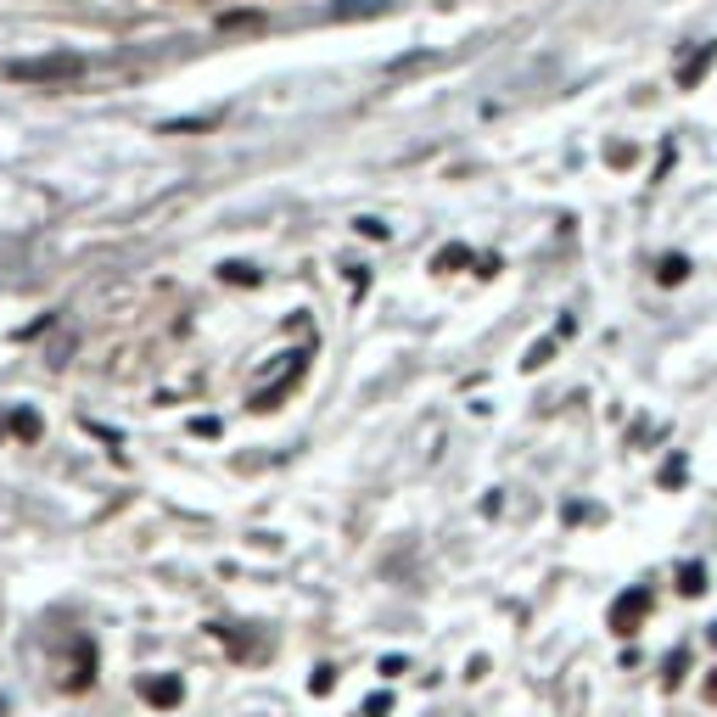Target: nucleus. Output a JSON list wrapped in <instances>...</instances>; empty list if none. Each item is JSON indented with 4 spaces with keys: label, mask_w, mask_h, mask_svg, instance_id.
I'll return each mask as SVG.
<instances>
[{
    "label": "nucleus",
    "mask_w": 717,
    "mask_h": 717,
    "mask_svg": "<svg viewBox=\"0 0 717 717\" xmlns=\"http://www.w3.org/2000/svg\"><path fill=\"white\" fill-rule=\"evenodd\" d=\"M549 353H555V337L533 342V353H527V370H544V365H549Z\"/></svg>",
    "instance_id": "6"
},
{
    "label": "nucleus",
    "mask_w": 717,
    "mask_h": 717,
    "mask_svg": "<svg viewBox=\"0 0 717 717\" xmlns=\"http://www.w3.org/2000/svg\"><path fill=\"white\" fill-rule=\"evenodd\" d=\"M701 689H706V701H717V667H712V678H706Z\"/></svg>",
    "instance_id": "13"
},
{
    "label": "nucleus",
    "mask_w": 717,
    "mask_h": 717,
    "mask_svg": "<svg viewBox=\"0 0 717 717\" xmlns=\"http://www.w3.org/2000/svg\"><path fill=\"white\" fill-rule=\"evenodd\" d=\"M79 68H85L79 57L57 51V57H29V62H12V68H6V79H17V85H62V79H73Z\"/></svg>",
    "instance_id": "1"
},
{
    "label": "nucleus",
    "mask_w": 717,
    "mask_h": 717,
    "mask_svg": "<svg viewBox=\"0 0 717 717\" xmlns=\"http://www.w3.org/2000/svg\"><path fill=\"white\" fill-rule=\"evenodd\" d=\"M225 281H247V286H253V281H258V269H247V264H225Z\"/></svg>",
    "instance_id": "11"
},
{
    "label": "nucleus",
    "mask_w": 717,
    "mask_h": 717,
    "mask_svg": "<svg viewBox=\"0 0 717 717\" xmlns=\"http://www.w3.org/2000/svg\"><path fill=\"white\" fill-rule=\"evenodd\" d=\"M387 712H393V695H370L365 701V717H387Z\"/></svg>",
    "instance_id": "10"
},
{
    "label": "nucleus",
    "mask_w": 717,
    "mask_h": 717,
    "mask_svg": "<svg viewBox=\"0 0 717 717\" xmlns=\"http://www.w3.org/2000/svg\"><path fill=\"white\" fill-rule=\"evenodd\" d=\"M678 594H706V572L701 566H684V572H678Z\"/></svg>",
    "instance_id": "5"
},
{
    "label": "nucleus",
    "mask_w": 717,
    "mask_h": 717,
    "mask_svg": "<svg viewBox=\"0 0 717 717\" xmlns=\"http://www.w3.org/2000/svg\"><path fill=\"white\" fill-rule=\"evenodd\" d=\"M141 695H146L152 706H180V701H185V684H180V678H146Z\"/></svg>",
    "instance_id": "3"
},
{
    "label": "nucleus",
    "mask_w": 717,
    "mask_h": 717,
    "mask_svg": "<svg viewBox=\"0 0 717 717\" xmlns=\"http://www.w3.org/2000/svg\"><path fill=\"white\" fill-rule=\"evenodd\" d=\"M465 258H471L465 247H443V253H437V269H460Z\"/></svg>",
    "instance_id": "8"
},
{
    "label": "nucleus",
    "mask_w": 717,
    "mask_h": 717,
    "mask_svg": "<svg viewBox=\"0 0 717 717\" xmlns=\"http://www.w3.org/2000/svg\"><path fill=\"white\" fill-rule=\"evenodd\" d=\"M331 673H337V667H314V678H309L314 695H325V689H331Z\"/></svg>",
    "instance_id": "12"
},
{
    "label": "nucleus",
    "mask_w": 717,
    "mask_h": 717,
    "mask_svg": "<svg viewBox=\"0 0 717 717\" xmlns=\"http://www.w3.org/2000/svg\"><path fill=\"white\" fill-rule=\"evenodd\" d=\"M712 645H717V622H712Z\"/></svg>",
    "instance_id": "14"
},
{
    "label": "nucleus",
    "mask_w": 717,
    "mask_h": 717,
    "mask_svg": "<svg viewBox=\"0 0 717 717\" xmlns=\"http://www.w3.org/2000/svg\"><path fill=\"white\" fill-rule=\"evenodd\" d=\"M12 432L23 437V443H34V437H40V415H34V409H17V415H12Z\"/></svg>",
    "instance_id": "4"
},
{
    "label": "nucleus",
    "mask_w": 717,
    "mask_h": 717,
    "mask_svg": "<svg viewBox=\"0 0 717 717\" xmlns=\"http://www.w3.org/2000/svg\"><path fill=\"white\" fill-rule=\"evenodd\" d=\"M684 275H689V264H684V258H667V264H661V281H667V286H678Z\"/></svg>",
    "instance_id": "7"
},
{
    "label": "nucleus",
    "mask_w": 717,
    "mask_h": 717,
    "mask_svg": "<svg viewBox=\"0 0 717 717\" xmlns=\"http://www.w3.org/2000/svg\"><path fill=\"white\" fill-rule=\"evenodd\" d=\"M650 617V589H622L617 594V605H611V633H622V639H633L639 633V622Z\"/></svg>",
    "instance_id": "2"
},
{
    "label": "nucleus",
    "mask_w": 717,
    "mask_h": 717,
    "mask_svg": "<svg viewBox=\"0 0 717 717\" xmlns=\"http://www.w3.org/2000/svg\"><path fill=\"white\" fill-rule=\"evenodd\" d=\"M684 650H673V656H667V673H661V678H667V684H678V678H684Z\"/></svg>",
    "instance_id": "9"
}]
</instances>
